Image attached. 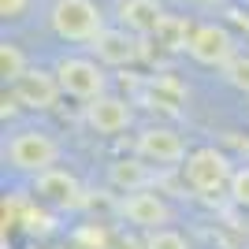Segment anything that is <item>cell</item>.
<instances>
[{
  "instance_id": "4fadbf2b",
  "label": "cell",
  "mask_w": 249,
  "mask_h": 249,
  "mask_svg": "<svg viewBox=\"0 0 249 249\" xmlns=\"http://www.w3.org/2000/svg\"><path fill=\"white\" fill-rule=\"evenodd\" d=\"M167 11L160 8V0H119V22H123L130 34L138 37H149V34L160 30Z\"/></svg>"
},
{
  "instance_id": "5bb4252c",
  "label": "cell",
  "mask_w": 249,
  "mask_h": 249,
  "mask_svg": "<svg viewBox=\"0 0 249 249\" xmlns=\"http://www.w3.org/2000/svg\"><path fill=\"white\" fill-rule=\"evenodd\" d=\"M108 182L123 194H138V190L153 186V171H149V160L142 156H126V160H115L108 167Z\"/></svg>"
},
{
  "instance_id": "52a82bcc",
  "label": "cell",
  "mask_w": 249,
  "mask_h": 249,
  "mask_svg": "<svg viewBox=\"0 0 249 249\" xmlns=\"http://www.w3.org/2000/svg\"><path fill=\"white\" fill-rule=\"evenodd\" d=\"M89 49H93L97 63H108V67H130V63L142 60L145 41H142L138 34H130L126 26H104L101 37H97Z\"/></svg>"
},
{
  "instance_id": "7a4b0ae2",
  "label": "cell",
  "mask_w": 249,
  "mask_h": 249,
  "mask_svg": "<svg viewBox=\"0 0 249 249\" xmlns=\"http://www.w3.org/2000/svg\"><path fill=\"white\" fill-rule=\"evenodd\" d=\"M49 22L56 37L78 41V45H93L104 30V15L93 0H56L49 11Z\"/></svg>"
},
{
  "instance_id": "ba28073f",
  "label": "cell",
  "mask_w": 249,
  "mask_h": 249,
  "mask_svg": "<svg viewBox=\"0 0 249 249\" xmlns=\"http://www.w3.org/2000/svg\"><path fill=\"white\" fill-rule=\"evenodd\" d=\"M11 97H15V104H22V108L49 112V108H56V101L63 97V89H60V78H56V71L30 67V71L22 74L19 82L11 86Z\"/></svg>"
},
{
  "instance_id": "9c48e42d",
  "label": "cell",
  "mask_w": 249,
  "mask_h": 249,
  "mask_svg": "<svg viewBox=\"0 0 249 249\" xmlns=\"http://www.w3.org/2000/svg\"><path fill=\"white\" fill-rule=\"evenodd\" d=\"M119 216L142 231H160L171 223V205L160 194H153V190H138V194H123L119 197Z\"/></svg>"
},
{
  "instance_id": "603a6c76",
  "label": "cell",
  "mask_w": 249,
  "mask_h": 249,
  "mask_svg": "<svg viewBox=\"0 0 249 249\" xmlns=\"http://www.w3.org/2000/svg\"><path fill=\"white\" fill-rule=\"evenodd\" d=\"M26 249H45V246H26Z\"/></svg>"
},
{
  "instance_id": "5b68a950",
  "label": "cell",
  "mask_w": 249,
  "mask_h": 249,
  "mask_svg": "<svg viewBox=\"0 0 249 249\" xmlns=\"http://www.w3.org/2000/svg\"><path fill=\"white\" fill-rule=\"evenodd\" d=\"M190 56L201 63V67H227L234 56H238V37L223 26V22H197V30L190 37Z\"/></svg>"
},
{
  "instance_id": "ac0fdd59",
  "label": "cell",
  "mask_w": 249,
  "mask_h": 249,
  "mask_svg": "<svg viewBox=\"0 0 249 249\" xmlns=\"http://www.w3.org/2000/svg\"><path fill=\"white\" fill-rule=\"evenodd\" d=\"M145 249H194V246L175 227H160V231H145Z\"/></svg>"
},
{
  "instance_id": "ffe728a7",
  "label": "cell",
  "mask_w": 249,
  "mask_h": 249,
  "mask_svg": "<svg viewBox=\"0 0 249 249\" xmlns=\"http://www.w3.org/2000/svg\"><path fill=\"white\" fill-rule=\"evenodd\" d=\"M30 8V0H0V15L4 19H22Z\"/></svg>"
},
{
  "instance_id": "44dd1931",
  "label": "cell",
  "mask_w": 249,
  "mask_h": 249,
  "mask_svg": "<svg viewBox=\"0 0 249 249\" xmlns=\"http://www.w3.org/2000/svg\"><path fill=\"white\" fill-rule=\"evenodd\" d=\"M112 249H145V238H134V234H119L112 242Z\"/></svg>"
},
{
  "instance_id": "30bf717a",
  "label": "cell",
  "mask_w": 249,
  "mask_h": 249,
  "mask_svg": "<svg viewBox=\"0 0 249 249\" xmlns=\"http://www.w3.org/2000/svg\"><path fill=\"white\" fill-rule=\"evenodd\" d=\"M34 194L41 201H49V205H56V208H78L86 201L82 182H78L67 167H52V171L34 175Z\"/></svg>"
},
{
  "instance_id": "9a60e30c",
  "label": "cell",
  "mask_w": 249,
  "mask_h": 249,
  "mask_svg": "<svg viewBox=\"0 0 249 249\" xmlns=\"http://www.w3.org/2000/svg\"><path fill=\"white\" fill-rule=\"evenodd\" d=\"M194 30H197V26H194L186 15H164L160 30H156V41L164 45V49H171V52H186Z\"/></svg>"
},
{
  "instance_id": "8fae6325",
  "label": "cell",
  "mask_w": 249,
  "mask_h": 249,
  "mask_svg": "<svg viewBox=\"0 0 249 249\" xmlns=\"http://www.w3.org/2000/svg\"><path fill=\"white\" fill-rule=\"evenodd\" d=\"M86 123L93 126L97 134H123L126 126L134 123V108H130V101H123V97L104 93V97L86 104Z\"/></svg>"
},
{
  "instance_id": "7c38bea8",
  "label": "cell",
  "mask_w": 249,
  "mask_h": 249,
  "mask_svg": "<svg viewBox=\"0 0 249 249\" xmlns=\"http://www.w3.org/2000/svg\"><path fill=\"white\" fill-rule=\"evenodd\" d=\"M142 93H145L149 108H156V112H167V115H178L182 108H186V86L178 82L175 74H153L145 86H142Z\"/></svg>"
},
{
  "instance_id": "277c9868",
  "label": "cell",
  "mask_w": 249,
  "mask_h": 249,
  "mask_svg": "<svg viewBox=\"0 0 249 249\" xmlns=\"http://www.w3.org/2000/svg\"><path fill=\"white\" fill-rule=\"evenodd\" d=\"M56 78H60V89L67 97H78V101H97L108 89V74L97 60H86V56H63L56 63Z\"/></svg>"
},
{
  "instance_id": "6da1fadb",
  "label": "cell",
  "mask_w": 249,
  "mask_h": 249,
  "mask_svg": "<svg viewBox=\"0 0 249 249\" xmlns=\"http://www.w3.org/2000/svg\"><path fill=\"white\" fill-rule=\"evenodd\" d=\"M182 175H186V186L194 194H223L231 190V178H234V164H231V156L216 145H201L186 156V164H182Z\"/></svg>"
},
{
  "instance_id": "8992f818",
  "label": "cell",
  "mask_w": 249,
  "mask_h": 249,
  "mask_svg": "<svg viewBox=\"0 0 249 249\" xmlns=\"http://www.w3.org/2000/svg\"><path fill=\"white\" fill-rule=\"evenodd\" d=\"M134 153L142 156V160H149V164H164V167L186 164V156H190L182 134L171 130V126H145L134 142Z\"/></svg>"
},
{
  "instance_id": "2e32d148",
  "label": "cell",
  "mask_w": 249,
  "mask_h": 249,
  "mask_svg": "<svg viewBox=\"0 0 249 249\" xmlns=\"http://www.w3.org/2000/svg\"><path fill=\"white\" fill-rule=\"evenodd\" d=\"M26 71H30V63H26V56H22V49L11 45V41H4L0 45V74H4V82L15 86Z\"/></svg>"
},
{
  "instance_id": "7402d4cb",
  "label": "cell",
  "mask_w": 249,
  "mask_h": 249,
  "mask_svg": "<svg viewBox=\"0 0 249 249\" xmlns=\"http://www.w3.org/2000/svg\"><path fill=\"white\" fill-rule=\"evenodd\" d=\"M186 8H216V4H223V0H182Z\"/></svg>"
},
{
  "instance_id": "e0dca14e",
  "label": "cell",
  "mask_w": 249,
  "mask_h": 249,
  "mask_svg": "<svg viewBox=\"0 0 249 249\" xmlns=\"http://www.w3.org/2000/svg\"><path fill=\"white\" fill-rule=\"evenodd\" d=\"M223 82H227L231 89H238V93L249 97V52H238V56L223 67Z\"/></svg>"
},
{
  "instance_id": "d6986e66",
  "label": "cell",
  "mask_w": 249,
  "mask_h": 249,
  "mask_svg": "<svg viewBox=\"0 0 249 249\" xmlns=\"http://www.w3.org/2000/svg\"><path fill=\"white\" fill-rule=\"evenodd\" d=\"M231 201L234 205H242V208H249V164H242V167H234V178H231Z\"/></svg>"
},
{
  "instance_id": "3957f363",
  "label": "cell",
  "mask_w": 249,
  "mask_h": 249,
  "mask_svg": "<svg viewBox=\"0 0 249 249\" xmlns=\"http://www.w3.org/2000/svg\"><path fill=\"white\" fill-rule=\"evenodd\" d=\"M8 160L15 171H30V175H41L52 171L60 164V142L45 130H19V134L8 142Z\"/></svg>"
}]
</instances>
